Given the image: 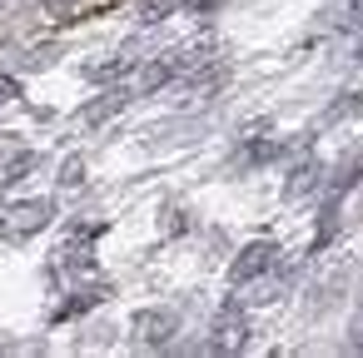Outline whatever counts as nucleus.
<instances>
[{
	"label": "nucleus",
	"mask_w": 363,
	"mask_h": 358,
	"mask_svg": "<svg viewBox=\"0 0 363 358\" xmlns=\"http://www.w3.org/2000/svg\"><path fill=\"white\" fill-rule=\"evenodd\" d=\"M348 30H363V0H358V6H348V21H343Z\"/></svg>",
	"instance_id": "9"
},
{
	"label": "nucleus",
	"mask_w": 363,
	"mask_h": 358,
	"mask_svg": "<svg viewBox=\"0 0 363 358\" xmlns=\"http://www.w3.org/2000/svg\"><path fill=\"white\" fill-rule=\"evenodd\" d=\"M318 184H323V164L313 160V164H298V169H294V179L284 184V194H289V199H298V194H313Z\"/></svg>",
	"instance_id": "6"
},
{
	"label": "nucleus",
	"mask_w": 363,
	"mask_h": 358,
	"mask_svg": "<svg viewBox=\"0 0 363 358\" xmlns=\"http://www.w3.org/2000/svg\"><path fill=\"white\" fill-rule=\"evenodd\" d=\"M40 6H45V16H55V21H75L80 0H40Z\"/></svg>",
	"instance_id": "8"
},
{
	"label": "nucleus",
	"mask_w": 363,
	"mask_h": 358,
	"mask_svg": "<svg viewBox=\"0 0 363 358\" xmlns=\"http://www.w3.org/2000/svg\"><path fill=\"white\" fill-rule=\"evenodd\" d=\"M0 100H6V90H0Z\"/></svg>",
	"instance_id": "10"
},
{
	"label": "nucleus",
	"mask_w": 363,
	"mask_h": 358,
	"mask_svg": "<svg viewBox=\"0 0 363 358\" xmlns=\"http://www.w3.org/2000/svg\"><path fill=\"white\" fill-rule=\"evenodd\" d=\"M174 6H179V0H140V16H145V21H164Z\"/></svg>",
	"instance_id": "7"
},
{
	"label": "nucleus",
	"mask_w": 363,
	"mask_h": 358,
	"mask_svg": "<svg viewBox=\"0 0 363 358\" xmlns=\"http://www.w3.org/2000/svg\"><path fill=\"white\" fill-rule=\"evenodd\" d=\"M55 219V199H21L16 209L0 214V244H21L30 234H40Z\"/></svg>",
	"instance_id": "1"
},
{
	"label": "nucleus",
	"mask_w": 363,
	"mask_h": 358,
	"mask_svg": "<svg viewBox=\"0 0 363 358\" xmlns=\"http://www.w3.org/2000/svg\"><path fill=\"white\" fill-rule=\"evenodd\" d=\"M174 333H179V313L174 308H145V313H135V338L145 348H164Z\"/></svg>",
	"instance_id": "3"
},
{
	"label": "nucleus",
	"mask_w": 363,
	"mask_h": 358,
	"mask_svg": "<svg viewBox=\"0 0 363 358\" xmlns=\"http://www.w3.org/2000/svg\"><path fill=\"white\" fill-rule=\"evenodd\" d=\"M179 70H184V55H179V50H169L160 65H150V70H145V80H140V85H145V90H160V85H169Z\"/></svg>",
	"instance_id": "5"
},
{
	"label": "nucleus",
	"mask_w": 363,
	"mask_h": 358,
	"mask_svg": "<svg viewBox=\"0 0 363 358\" xmlns=\"http://www.w3.org/2000/svg\"><path fill=\"white\" fill-rule=\"evenodd\" d=\"M105 293H110V284H90V289H75V298H65V303L55 308V318H75V313L95 308V303H100Z\"/></svg>",
	"instance_id": "4"
},
{
	"label": "nucleus",
	"mask_w": 363,
	"mask_h": 358,
	"mask_svg": "<svg viewBox=\"0 0 363 358\" xmlns=\"http://www.w3.org/2000/svg\"><path fill=\"white\" fill-rule=\"evenodd\" d=\"M274 264H279V244H274V239H254V244L229 264V284H234V289H244V284L264 279Z\"/></svg>",
	"instance_id": "2"
}]
</instances>
